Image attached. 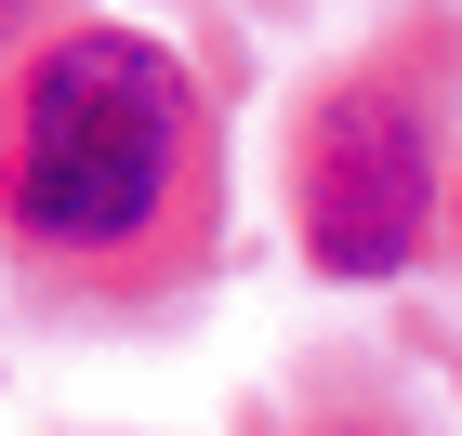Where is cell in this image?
Returning a JSON list of instances; mask_svg holds the SVG:
<instances>
[{"label":"cell","mask_w":462,"mask_h":436,"mask_svg":"<svg viewBox=\"0 0 462 436\" xmlns=\"http://www.w3.org/2000/svg\"><path fill=\"white\" fill-rule=\"evenodd\" d=\"M291 212H304V252H318L330 278H396V264L423 252V212H436L423 119L396 107L383 79L318 93L304 145H291Z\"/></svg>","instance_id":"2"},{"label":"cell","mask_w":462,"mask_h":436,"mask_svg":"<svg viewBox=\"0 0 462 436\" xmlns=\"http://www.w3.org/2000/svg\"><path fill=\"white\" fill-rule=\"evenodd\" d=\"M14 27H27V0H0V40H14Z\"/></svg>","instance_id":"3"},{"label":"cell","mask_w":462,"mask_h":436,"mask_svg":"<svg viewBox=\"0 0 462 436\" xmlns=\"http://www.w3.org/2000/svg\"><path fill=\"white\" fill-rule=\"evenodd\" d=\"M185 185V67L133 27H67L14 79L0 212L40 252H133Z\"/></svg>","instance_id":"1"}]
</instances>
